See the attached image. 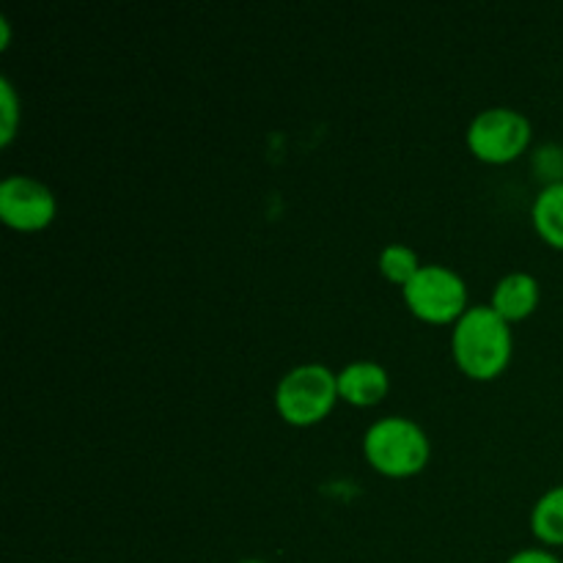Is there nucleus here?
I'll return each mask as SVG.
<instances>
[{
	"instance_id": "obj_10",
	"label": "nucleus",
	"mask_w": 563,
	"mask_h": 563,
	"mask_svg": "<svg viewBox=\"0 0 563 563\" xmlns=\"http://www.w3.org/2000/svg\"><path fill=\"white\" fill-rule=\"evenodd\" d=\"M531 533L548 550L563 548V484H555L539 495L531 509Z\"/></svg>"
},
{
	"instance_id": "obj_8",
	"label": "nucleus",
	"mask_w": 563,
	"mask_h": 563,
	"mask_svg": "<svg viewBox=\"0 0 563 563\" xmlns=\"http://www.w3.org/2000/svg\"><path fill=\"white\" fill-rule=\"evenodd\" d=\"M539 300H542V286H539L537 275L526 273V269H515V273H506L495 284L489 306L498 317H504L511 324L531 317L539 308Z\"/></svg>"
},
{
	"instance_id": "obj_9",
	"label": "nucleus",
	"mask_w": 563,
	"mask_h": 563,
	"mask_svg": "<svg viewBox=\"0 0 563 563\" xmlns=\"http://www.w3.org/2000/svg\"><path fill=\"white\" fill-rule=\"evenodd\" d=\"M531 220L537 234L555 251H563V181L542 187L531 203Z\"/></svg>"
},
{
	"instance_id": "obj_2",
	"label": "nucleus",
	"mask_w": 563,
	"mask_h": 563,
	"mask_svg": "<svg viewBox=\"0 0 563 563\" xmlns=\"http://www.w3.org/2000/svg\"><path fill=\"white\" fill-rule=\"evenodd\" d=\"M363 456L379 476L410 478L429 465L432 443L412 418L385 416L363 434Z\"/></svg>"
},
{
	"instance_id": "obj_1",
	"label": "nucleus",
	"mask_w": 563,
	"mask_h": 563,
	"mask_svg": "<svg viewBox=\"0 0 563 563\" xmlns=\"http://www.w3.org/2000/svg\"><path fill=\"white\" fill-rule=\"evenodd\" d=\"M515 355L511 324L493 306H471L451 328V357L465 377L489 383L509 368Z\"/></svg>"
},
{
	"instance_id": "obj_5",
	"label": "nucleus",
	"mask_w": 563,
	"mask_h": 563,
	"mask_svg": "<svg viewBox=\"0 0 563 563\" xmlns=\"http://www.w3.org/2000/svg\"><path fill=\"white\" fill-rule=\"evenodd\" d=\"M405 306L412 317L427 324H451L467 311V284L454 267L445 264H423L410 284L401 289Z\"/></svg>"
},
{
	"instance_id": "obj_15",
	"label": "nucleus",
	"mask_w": 563,
	"mask_h": 563,
	"mask_svg": "<svg viewBox=\"0 0 563 563\" xmlns=\"http://www.w3.org/2000/svg\"><path fill=\"white\" fill-rule=\"evenodd\" d=\"M11 42V22L5 16H0V47H9Z\"/></svg>"
},
{
	"instance_id": "obj_14",
	"label": "nucleus",
	"mask_w": 563,
	"mask_h": 563,
	"mask_svg": "<svg viewBox=\"0 0 563 563\" xmlns=\"http://www.w3.org/2000/svg\"><path fill=\"white\" fill-rule=\"evenodd\" d=\"M506 563H563V561L548 548H526V550H517L515 555H509Z\"/></svg>"
},
{
	"instance_id": "obj_13",
	"label": "nucleus",
	"mask_w": 563,
	"mask_h": 563,
	"mask_svg": "<svg viewBox=\"0 0 563 563\" xmlns=\"http://www.w3.org/2000/svg\"><path fill=\"white\" fill-rule=\"evenodd\" d=\"M20 126V97L9 77H0V143L9 146Z\"/></svg>"
},
{
	"instance_id": "obj_11",
	"label": "nucleus",
	"mask_w": 563,
	"mask_h": 563,
	"mask_svg": "<svg viewBox=\"0 0 563 563\" xmlns=\"http://www.w3.org/2000/svg\"><path fill=\"white\" fill-rule=\"evenodd\" d=\"M377 267L385 280H390L394 286H401V289H405L412 280V275H416L423 264L421 258H418L416 247L405 245V242H390V245H385L383 251H379Z\"/></svg>"
},
{
	"instance_id": "obj_7",
	"label": "nucleus",
	"mask_w": 563,
	"mask_h": 563,
	"mask_svg": "<svg viewBox=\"0 0 563 563\" xmlns=\"http://www.w3.org/2000/svg\"><path fill=\"white\" fill-rule=\"evenodd\" d=\"M390 374L377 361H352L339 372V396L352 407H374L388 396Z\"/></svg>"
},
{
	"instance_id": "obj_3",
	"label": "nucleus",
	"mask_w": 563,
	"mask_h": 563,
	"mask_svg": "<svg viewBox=\"0 0 563 563\" xmlns=\"http://www.w3.org/2000/svg\"><path fill=\"white\" fill-rule=\"evenodd\" d=\"M339 401V372L324 363H300L275 385V410L289 427L322 423Z\"/></svg>"
},
{
	"instance_id": "obj_16",
	"label": "nucleus",
	"mask_w": 563,
	"mask_h": 563,
	"mask_svg": "<svg viewBox=\"0 0 563 563\" xmlns=\"http://www.w3.org/2000/svg\"><path fill=\"white\" fill-rule=\"evenodd\" d=\"M236 563H267V561H262V559H245V561H236Z\"/></svg>"
},
{
	"instance_id": "obj_12",
	"label": "nucleus",
	"mask_w": 563,
	"mask_h": 563,
	"mask_svg": "<svg viewBox=\"0 0 563 563\" xmlns=\"http://www.w3.org/2000/svg\"><path fill=\"white\" fill-rule=\"evenodd\" d=\"M531 165L537 179L542 181V187L563 181V146L561 143H542L531 154Z\"/></svg>"
},
{
	"instance_id": "obj_4",
	"label": "nucleus",
	"mask_w": 563,
	"mask_h": 563,
	"mask_svg": "<svg viewBox=\"0 0 563 563\" xmlns=\"http://www.w3.org/2000/svg\"><path fill=\"white\" fill-rule=\"evenodd\" d=\"M531 119L522 110L506 108V104L478 110L465 132V143L473 157L489 165H506L520 159L531 146Z\"/></svg>"
},
{
	"instance_id": "obj_6",
	"label": "nucleus",
	"mask_w": 563,
	"mask_h": 563,
	"mask_svg": "<svg viewBox=\"0 0 563 563\" xmlns=\"http://www.w3.org/2000/svg\"><path fill=\"white\" fill-rule=\"evenodd\" d=\"M58 214L55 192L42 179L27 174H9L0 181V220L9 229L33 234L44 231Z\"/></svg>"
}]
</instances>
